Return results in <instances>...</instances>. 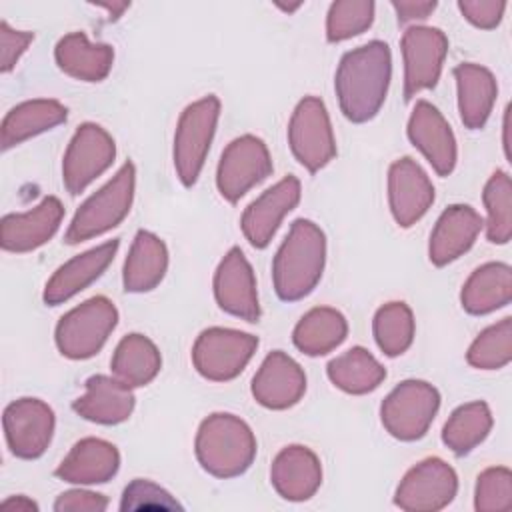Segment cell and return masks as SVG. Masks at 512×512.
I'll return each instance as SVG.
<instances>
[{
	"mask_svg": "<svg viewBox=\"0 0 512 512\" xmlns=\"http://www.w3.org/2000/svg\"><path fill=\"white\" fill-rule=\"evenodd\" d=\"M392 78V52L382 40H370L348 50L336 68L334 90L346 120L362 124L372 120L388 94Z\"/></svg>",
	"mask_w": 512,
	"mask_h": 512,
	"instance_id": "cell-1",
	"label": "cell"
},
{
	"mask_svg": "<svg viewBox=\"0 0 512 512\" xmlns=\"http://www.w3.org/2000/svg\"><path fill=\"white\" fill-rule=\"evenodd\" d=\"M326 264V236L306 218L292 222L272 260L276 296L284 302L306 298L322 278Z\"/></svg>",
	"mask_w": 512,
	"mask_h": 512,
	"instance_id": "cell-2",
	"label": "cell"
},
{
	"mask_svg": "<svg viewBox=\"0 0 512 512\" xmlns=\"http://www.w3.org/2000/svg\"><path fill=\"white\" fill-rule=\"evenodd\" d=\"M194 452L198 464L216 478L244 474L256 458V436L238 416L214 412L198 426Z\"/></svg>",
	"mask_w": 512,
	"mask_h": 512,
	"instance_id": "cell-3",
	"label": "cell"
},
{
	"mask_svg": "<svg viewBox=\"0 0 512 512\" xmlns=\"http://www.w3.org/2000/svg\"><path fill=\"white\" fill-rule=\"evenodd\" d=\"M136 188V168L128 160L98 192L76 210L66 234V244H80L116 228L130 212Z\"/></svg>",
	"mask_w": 512,
	"mask_h": 512,
	"instance_id": "cell-4",
	"label": "cell"
},
{
	"mask_svg": "<svg viewBox=\"0 0 512 512\" xmlns=\"http://www.w3.org/2000/svg\"><path fill=\"white\" fill-rule=\"evenodd\" d=\"M220 118V100L214 94H208L192 104H188L176 124L174 132V168L178 180L190 188L196 184L206 156L210 152V144Z\"/></svg>",
	"mask_w": 512,
	"mask_h": 512,
	"instance_id": "cell-5",
	"label": "cell"
},
{
	"mask_svg": "<svg viewBox=\"0 0 512 512\" xmlns=\"http://www.w3.org/2000/svg\"><path fill=\"white\" fill-rule=\"evenodd\" d=\"M118 324V310L106 296H92L68 310L56 324L54 340L62 356L86 360L102 350Z\"/></svg>",
	"mask_w": 512,
	"mask_h": 512,
	"instance_id": "cell-6",
	"label": "cell"
},
{
	"mask_svg": "<svg viewBox=\"0 0 512 512\" xmlns=\"http://www.w3.org/2000/svg\"><path fill=\"white\" fill-rule=\"evenodd\" d=\"M440 408V392L426 380L400 382L380 406L382 426L402 442L422 438Z\"/></svg>",
	"mask_w": 512,
	"mask_h": 512,
	"instance_id": "cell-7",
	"label": "cell"
},
{
	"mask_svg": "<svg viewBox=\"0 0 512 512\" xmlns=\"http://www.w3.org/2000/svg\"><path fill=\"white\" fill-rule=\"evenodd\" d=\"M256 348L258 338L254 334L212 326L198 334L192 346V364L206 380L228 382L246 368Z\"/></svg>",
	"mask_w": 512,
	"mask_h": 512,
	"instance_id": "cell-8",
	"label": "cell"
},
{
	"mask_svg": "<svg viewBox=\"0 0 512 512\" xmlns=\"http://www.w3.org/2000/svg\"><path fill=\"white\" fill-rule=\"evenodd\" d=\"M288 144L294 158L312 174L336 156L330 116L318 96H306L296 104L288 122Z\"/></svg>",
	"mask_w": 512,
	"mask_h": 512,
	"instance_id": "cell-9",
	"label": "cell"
},
{
	"mask_svg": "<svg viewBox=\"0 0 512 512\" xmlns=\"http://www.w3.org/2000/svg\"><path fill=\"white\" fill-rule=\"evenodd\" d=\"M274 170L268 146L254 134L234 138L222 152L216 168V188L228 202H238Z\"/></svg>",
	"mask_w": 512,
	"mask_h": 512,
	"instance_id": "cell-10",
	"label": "cell"
},
{
	"mask_svg": "<svg viewBox=\"0 0 512 512\" xmlns=\"http://www.w3.org/2000/svg\"><path fill=\"white\" fill-rule=\"evenodd\" d=\"M116 158L114 138L94 122L76 128L62 160V182L76 196L84 192L100 174H104Z\"/></svg>",
	"mask_w": 512,
	"mask_h": 512,
	"instance_id": "cell-11",
	"label": "cell"
},
{
	"mask_svg": "<svg viewBox=\"0 0 512 512\" xmlns=\"http://www.w3.org/2000/svg\"><path fill=\"white\" fill-rule=\"evenodd\" d=\"M458 492V476L442 458L430 456L412 466L394 492V504L408 512L446 508Z\"/></svg>",
	"mask_w": 512,
	"mask_h": 512,
	"instance_id": "cell-12",
	"label": "cell"
},
{
	"mask_svg": "<svg viewBox=\"0 0 512 512\" xmlns=\"http://www.w3.org/2000/svg\"><path fill=\"white\" fill-rule=\"evenodd\" d=\"M404 60V100L434 88L448 54V38L434 26H410L400 40Z\"/></svg>",
	"mask_w": 512,
	"mask_h": 512,
	"instance_id": "cell-13",
	"label": "cell"
},
{
	"mask_svg": "<svg viewBox=\"0 0 512 512\" xmlns=\"http://www.w3.org/2000/svg\"><path fill=\"white\" fill-rule=\"evenodd\" d=\"M2 426L10 452L22 460H34L50 446L56 416L40 398H18L4 408Z\"/></svg>",
	"mask_w": 512,
	"mask_h": 512,
	"instance_id": "cell-14",
	"label": "cell"
},
{
	"mask_svg": "<svg viewBox=\"0 0 512 512\" xmlns=\"http://www.w3.org/2000/svg\"><path fill=\"white\" fill-rule=\"evenodd\" d=\"M212 286L220 310L252 324L260 320L254 270L238 246L230 248L220 260Z\"/></svg>",
	"mask_w": 512,
	"mask_h": 512,
	"instance_id": "cell-15",
	"label": "cell"
},
{
	"mask_svg": "<svg viewBox=\"0 0 512 512\" xmlns=\"http://www.w3.org/2000/svg\"><path fill=\"white\" fill-rule=\"evenodd\" d=\"M300 202V180L296 176H284L280 182L264 190L256 200H252L240 218V228L244 238L254 248H266L282 218L296 208Z\"/></svg>",
	"mask_w": 512,
	"mask_h": 512,
	"instance_id": "cell-16",
	"label": "cell"
},
{
	"mask_svg": "<svg viewBox=\"0 0 512 512\" xmlns=\"http://www.w3.org/2000/svg\"><path fill=\"white\" fill-rule=\"evenodd\" d=\"M408 138L424 154L438 176L452 174L458 148L456 138L442 112L428 100H418L408 118Z\"/></svg>",
	"mask_w": 512,
	"mask_h": 512,
	"instance_id": "cell-17",
	"label": "cell"
},
{
	"mask_svg": "<svg viewBox=\"0 0 512 512\" xmlns=\"http://www.w3.org/2000/svg\"><path fill=\"white\" fill-rule=\"evenodd\" d=\"M434 202V186L424 168L410 156L398 158L388 168V204L398 226L416 224Z\"/></svg>",
	"mask_w": 512,
	"mask_h": 512,
	"instance_id": "cell-18",
	"label": "cell"
},
{
	"mask_svg": "<svg viewBox=\"0 0 512 512\" xmlns=\"http://www.w3.org/2000/svg\"><path fill=\"white\" fill-rule=\"evenodd\" d=\"M254 400L270 410H286L298 404L306 392L302 366L282 350L270 352L252 378Z\"/></svg>",
	"mask_w": 512,
	"mask_h": 512,
	"instance_id": "cell-19",
	"label": "cell"
},
{
	"mask_svg": "<svg viewBox=\"0 0 512 512\" xmlns=\"http://www.w3.org/2000/svg\"><path fill=\"white\" fill-rule=\"evenodd\" d=\"M64 206L56 196H46L28 212L6 214L0 224V246L6 252L24 254L44 246L60 228Z\"/></svg>",
	"mask_w": 512,
	"mask_h": 512,
	"instance_id": "cell-20",
	"label": "cell"
},
{
	"mask_svg": "<svg viewBox=\"0 0 512 512\" xmlns=\"http://www.w3.org/2000/svg\"><path fill=\"white\" fill-rule=\"evenodd\" d=\"M118 246L120 242L114 238L64 262L44 286V304L58 306L88 288L110 266L118 252Z\"/></svg>",
	"mask_w": 512,
	"mask_h": 512,
	"instance_id": "cell-21",
	"label": "cell"
},
{
	"mask_svg": "<svg viewBox=\"0 0 512 512\" xmlns=\"http://www.w3.org/2000/svg\"><path fill=\"white\" fill-rule=\"evenodd\" d=\"M484 228L482 216L468 204L448 206L436 220L430 242L428 258L434 266H446L458 260L472 248L480 230Z\"/></svg>",
	"mask_w": 512,
	"mask_h": 512,
	"instance_id": "cell-22",
	"label": "cell"
},
{
	"mask_svg": "<svg viewBox=\"0 0 512 512\" xmlns=\"http://www.w3.org/2000/svg\"><path fill=\"white\" fill-rule=\"evenodd\" d=\"M270 482L284 500H310L322 484V464L308 446L290 444L272 460Z\"/></svg>",
	"mask_w": 512,
	"mask_h": 512,
	"instance_id": "cell-23",
	"label": "cell"
},
{
	"mask_svg": "<svg viewBox=\"0 0 512 512\" xmlns=\"http://www.w3.org/2000/svg\"><path fill=\"white\" fill-rule=\"evenodd\" d=\"M120 468V452L118 448L102 438H82L78 440L70 452L62 458L56 468V476L64 482L88 486V484H104L116 476Z\"/></svg>",
	"mask_w": 512,
	"mask_h": 512,
	"instance_id": "cell-24",
	"label": "cell"
},
{
	"mask_svg": "<svg viewBox=\"0 0 512 512\" xmlns=\"http://www.w3.org/2000/svg\"><path fill=\"white\" fill-rule=\"evenodd\" d=\"M134 392L114 376L96 374L84 384V394L74 400L72 408L88 422L114 426L130 418L134 410Z\"/></svg>",
	"mask_w": 512,
	"mask_h": 512,
	"instance_id": "cell-25",
	"label": "cell"
},
{
	"mask_svg": "<svg viewBox=\"0 0 512 512\" xmlns=\"http://www.w3.org/2000/svg\"><path fill=\"white\" fill-rule=\"evenodd\" d=\"M458 90L460 120L470 130H480L490 118L498 96V84L494 74L474 62H462L454 70Z\"/></svg>",
	"mask_w": 512,
	"mask_h": 512,
	"instance_id": "cell-26",
	"label": "cell"
},
{
	"mask_svg": "<svg viewBox=\"0 0 512 512\" xmlns=\"http://www.w3.org/2000/svg\"><path fill=\"white\" fill-rule=\"evenodd\" d=\"M58 68L82 82H102L114 64V48L104 42H90L84 32L62 36L54 48Z\"/></svg>",
	"mask_w": 512,
	"mask_h": 512,
	"instance_id": "cell-27",
	"label": "cell"
},
{
	"mask_svg": "<svg viewBox=\"0 0 512 512\" xmlns=\"http://www.w3.org/2000/svg\"><path fill=\"white\" fill-rule=\"evenodd\" d=\"M68 118V108L52 98H36L16 104L2 120V150H10L42 132H48Z\"/></svg>",
	"mask_w": 512,
	"mask_h": 512,
	"instance_id": "cell-28",
	"label": "cell"
},
{
	"mask_svg": "<svg viewBox=\"0 0 512 512\" xmlns=\"http://www.w3.org/2000/svg\"><path fill=\"white\" fill-rule=\"evenodd\" d=\"M168 248L148 230H138L122 268V284L126 292H150L166 276Z\"/></svg>",
	"mask_w": 512,
	"mask_h": 512,
	"instance_id": "cell-29",
	"label": "cell"
},
{
	"mask_svg": "<svg viewBox=\"0 0 512 512\" xmlns=\"http://www.w3.org/2000/svg\"><path fill=\"white\" fill-rule=\"evenodd\" d=\"M512 298V268L504 262L478 266L462 286L460 304L468 314L484 316L504 308Z\"/></svg>",
	"mask_w": 512,
	"mask_h": 512,
	"instance_id": "cell-30",
	"label": "cell"
},
{
	"mask_svg": "<svg viewBox=\"0 0 512 512\" xmlns=\"http://www.w3.org/2000/svg\"><path fill=\"white\" fill-rule=\"evenodd\" d=\"M348 334L344 314L330 306H316L308 310L292 332L294 346L306 356H324L338 348Z\"/></svg>",
	"mask_w": 512,
	"mask_h": 512,
	"instance_id": "cell-31",
	"label": "cell"
},
{
	"mask_svg": "<svg viewBox=\"0 0 512 512\" xmlns=\"http://www.w3.org/2000/svg\"><path fill=\"white\" fill-rule=\"evenodd\" d=\"M110 368L114 378L130 388H140L158 376L162 368V356L148 336L132 332L118 342L110 360Z\"/></svg>",
	"mask_w": 512,
	"mask_h": 512,
	"instance_id": "cell-32",
	"label": "cell"
},
{
	"mask_svg": "<svg viewBox=\"0 0 512 512\" xmlns=\"http://www.w3.org/2000/svg\"><path fill=\"white\" fill-rule=\"evenodd\" d=\"M330 382L346 394H368L376 390L384 378L386 368L362 346H352L326 366Z\"/></svg>",
	"mask_w": 512,
	"mask_h": 512,
	"instance_id": "cell-33",
	"label": "cell"
},
{
	"mask_svg": "<svg viewBox=\"0 0 512 512\" xmlns=\"http://www.w3.org/2000/svg\"><path fill=\"white\" fill-rule=\"evenodd\" d=\"M492 430V412L486 402L474 400L458 406L442 428V442L456 454L472 452Z\"/></svg>",
	"mask_w": 512,
	"mask_h": 512,
	"instance_id": "cell-34",
	"label": "cell"
},
{
	"mask_svg": "<svg viewBox=\"0 0 512 512\" xmlns=\"http://www.w3.org/2000/svg\"><path fill=\"white\" fill-rule=\"evenodd\" d=\"M372 332L378 348L394 358L404 354L414 340V314L406 302H388L380 306L372 320Z\"/></svg>",
	"mask_w": 512,
	"mask_h": 512,
	"instance_id": "cell-35",
	"label": "cell"
},
{
	"mask_svg": "<svg viewBox=\"0 0 512 512\" xmlns=\"http://www.w3.org/2000/svg\"><path fill=\"white\" fill-rule=\"evenodd\" d=\"M486 208V238L492 244H506L512 236V182L508 172L496 170L482 192Z\"/></svg>",
	"mask_w": 512,
	"mask_h": 512,
	"instance_id": "cell-36",
	"label": "cell"
},
{
	"mask_svg": "<svg viewBox=\"0 0 512 512\" xmlns=\"http://www.w3.org/2000/svg\"><path fill=\"white\" fill-rule=\"evenodd\" d=\"M470 366L478 370H498L512 360V318L484 328L466 352Z\"/></svg>",
	"mask_w": 512,
	"mask_h": 512,
	"instance_id": "cell-37",
	"label": "cell"
},
{
	"mask_svg": "<svg viewBox=\"0 0 512 512\" xmlns=\"http://www.w3.org/2000/svg\"><path fill=\"white\" fill-rule=\"evenodd\" d=\"M374 2L370 0H338L332 2L326 16V40L344 42L362 34L374 22Z\"/></svg>",
	"mask_w": 512,
	"mask_h": 512,
	"instance_id": "cell-38",
	"label": "cell"
},
{
	"mask_svg": "<svg viewBox=\"0 0 512 512\" xmlns=\"http://www.w3.org/2000/svg\"><path fill=\"white\" fill-rule=\"evenodd\" d=\"M474 508L478 512H506L512 508V472L506 466H490L478 474Z\"/></svg>",
	"mask_w": 512,
	"mask_h": 512,
	"instance_id": "cell-39",
	"label": "cell"
},
{
	"mask_svg": "<svg viewBox=\"0 0 512 512\" xmlns=\"http://www.w3.org/2000/svg\"><path fill=\"white\" fill-rule=\"evenodd\" d=\"M120 510H182V504L152 480L134 478L122 492Z\"/></svg>",
	"mask_w": 512,
	"mask_h": 512,
	"instance_id": "cell-40",
	"label": "cell"
},
{
	"mask_svg": "<svg viewBox=\"0 0 512 512\" xmlns=\"http://www.w3.org/2000/svg\"><path fill=\"white\" fill-rule=\"evenodd\" d=\"M34 40V32L14 30L6 20L0 22V70L8 74L16 68L20 56L26 52L28 44Z\"/></svg>",
	"mask_w": 512,
	"mask_h": 512,
	"instance_id": "cell-41",
	"label": "cell"
},
{
	"mask_svg": "<svg viewBox=\"0 0 512 512\" xmlns=\"http://www.w3.org/2000/svg\"><path fill=\"white\" fill-rule=\"evenodd\" d=\"M458 10L462 12V16L476 28L482 30H492L500 24L504 10H506V2L500 0H460L458 2Z\"/></svg>",
	"mask_w": 512,
	"mask_h": 512,
	"instance_id": "cell-42",
	"label": "cell"
},
{
	"mask_svg": "<svg viewBox=\"0 0 512 512\" xmlns=\"http://www.w3.org/2000/svg\"><path fill=\"white\" fill-rule=\"evenodd\" d=\"M106 508L108 498L104 494L82 488L66 490L54 502L56 512H104Z\"/></svg>",
	"mask_w": 512,
	"mask_h": 512,
	"instance_id": "cell-43",
	"label": "cell"
},
{
	"mask_svg": "<svg viewBox=\"0 0 512 512\" xmlns=\"http://www.w3.org/2000/svg\"><path fill=\"white\" fill-rule=\"evenodd\" d=\"M392 8L396 12L398 24H412V22H420L426 20L434 10H436V2L428 0V2H414V0H394Z\"/></svg>",
	"mask_w": 512,
	"mask_h": 512,
	"instance_id": "cell-44",
	"label": "cell"
},
{
	"mask_svg": "<svg viewBox=\"0 0 512 512\" xmlns=\"http://www.w3.org/2000/svg\"><path fill=\"white\" fill-rule=\"evenodd\" d=\"M2 510H16V512H30V510H38V504L34 500H30L28 496H10L6 498L2 504Z\"/></svg>",
	"mask_w": 512,
	"mask_h": 512,
	"instance_id": "cell-45",
	"label": "cell"
},
{
	"mask_svg": "<svg viewBox=\"0 0 512 512\" xmlns=\"http://www.w3.org/2000/svg\"><path fill=\"white\" fill-rule=\"evenodd\" d=\"M508 108H506V114H504V152L506 156L510 158V144H508Z\"/></svg>",
	"mask_w": 512,
	"mask_h": 512,
	"instance_id": "cell-46",
	"label": "cell"
}]
</instances>
